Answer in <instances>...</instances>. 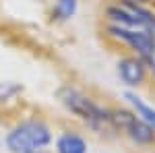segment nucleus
<instances>
[{
	"instance_id": "1",
	"label": "nucleus",
	"mask_w": 155,
	"mask_h": 153,
	"mask_svg": "<svg viewBox=\"0 0 155 153\" xmlns=\"http://www.w3.org/2000/svg\"><path fill=\"white\" fill-rule=\"evenodd\" d=\"M54 97L58 106L68 116L79 120L87 130L95 132L97 137H116L112 126V106L97 101L81 85L72 81L60 83L54 91Z\"/></svg>"
},
{
	"instance_id": "2",
	"label": "nucleus",
	"mask_w": 155,
	"mask_h": 153,
	"mask_svg": "<svg viewBox=\"0 0 155 153\" xmlns=\"http://www.w3.org/2000/svg\"><path fill=\"white\" fill-rule=\"evenodd\" d=\"M4 149L8 153H39L48 151L54 143V128L48 118L31 114L17 120L4 135Z\"/></svg>"
},
{
	"instance_id": "3",
	"label": "nucleus",
	"mask_w": 155,
	"mask_h": 153,
	"mask_svg": "<svg viewBox=\"0 0 155 153\" xmlns=\"http://www.w3.org/2000/svg\"><path fill=\"white\" fill-rule=\"evenodd\" d=\"M104 35L126 48L128 54L141 58L149 68V75L155 79V31L151 29H130V27H118V25L104 23Z\"/></svg>"
},
{
	"instance_id": "4",
	"label": "nucleus",
	"mask_w": 155,
	"mask_h": 153,
	"mask_svg": "<svg viewBox=\"0 0 155 153\" xmlns=\"http://www.w3.org/2000/svg\"><path fill=\"white\" fill-rule=\"evenodd\" d=\"M112 126L116 137H124L132 147L149 149V151L155 149V128L143 122L128 106H112Z\"/></svg>"
},
{
	"instance_id": "5",
	"label": "nucleus",
	"mask_w": 155,
	"mask_h": 153,
	"mask_svg": "<svg viewBox=\"0 0 155 153\" xmlns=\"http://www.w3.org/2000/svg\"><path fill=\"white\" fill-rule=\"evenodd\" d=\"M101 17H104V23L107 25L155 31L153 4H120L116 0H110L101 11Z\"/></svg>"
},
{
	"instance_id": "6",
	"label": "nucleus",
	"mask_w": 155,
	"mask_h": 153,
	"mask_svg": "<svg viewBox=\"0 0 155 153\" xmlns=\"http://www.w3.org/2000/svg\"><path fill=\"white\" fill-rule=\"evenodd\" d=\"M116 75H118L120 83L126 87V89H141L145 87L151 75H149V68L141 58L132 56V54H122L118 60H116Z\"/></svg>"
},
{
	"instance_id": "7",
	"label": "nucleus",
	"mask_w": 155,
	"mask_h": 153,
	"mask_svg": "<svg viewBox=\"0 0 155 153\" xmlns=\"http://www.w3.org/2000/svg\"><path fill=\"white\" fill-rule=\"evenodd\" d=\"M54 153H89V143L81 130L64 128L54 137Z\"/></svg>"
},
{
	"instance_id": "8",
	"label": "nucleus",
	"mask_w": 155,
	"mask_h": 153,
	"mask_svg": "<svg viewBox=\"0 0 155 153\" xmlns=\"http://www.w3.org/2000/svg\"><path fill=\"white\" fill-rule=\"evenodd\" d=\"M122 99L126 101V106L130 108L143 122H147L151 128H155V106L153 104H149L145 97H141V95L137 93V91H132V89H124L122 91Z\"/></svg>"
},
{
	"instance_id": "9",
	"label": "nucleus",
	"mask_w": 155,
	"mask_h": 153,
	"mask_svg": "<svg viewBox=\"0 0 155 153\" xmlns=\"http://www.w3.org/2000/svg\"><path fill=\"white\" fill-rule=\"evenodd\" d=\"M81 0H52L50 6V21L56 25L71 23L72 19L79 15Z\"/></svg>"
},
{
	"instance_id": "10",
	"label": "nucleus",
	"mask_w": 155,
	"mask_h": 153,
	"mask_svg": "<svg viewBox=\"0 0 155 153\" xmlns=\"http://www.w3.org/2000/svg\"><path fill=\"white\" fill-rule=\"evenodd\" d=\"M25 87L17 81H0V108H6L11 104H17L23 95Z\"/></svg>"
},
{
	"instance_id": "11",
	"label": "nucleus",
	"mask_w": 155,
	"mask_h": 153,
	"mask_svg": "<svg viewBox=\"0 0 155 153\" xmlns=\"http://www.w3.org/2000/svg\"><path fill=\"white\" fill-rule=\"evenodd\" d=\"M120 4H153L155 0H116Z\"/></svg>"
},
{
	"instance_id": "12",
	"label": "nucleus",
	"mask_w": 155,
	"mask_h": 153,
	"mask_svg": "<svg viewBox=\"0 0 155 153\" xmlns=\"http://www.w3.org/2000/svg\"><path fill=\"white\" fill-rule=\"evenodd\" d=\"M2 149H4V143H2V139H0V153H2Z\"/></svg>"
},
{
	"instance_id": "13",
	"label": "nucleus",
	"mask_w": 155,
	"mask_h": 153,
	"mask_svg": "<svg viewBox=\"0 0 155 153\" xmlns=\"http://www.w3.org/2000/svg\"><path fill=\"white\" fill-rule=\"evenodd\" d=\"M39 153H48V151H39Z\"/></svg>"
},
{
	"instance_id": "14",
	"label": "nucleus",
	"mask_w": 155,
	"mask_h": 153,
	"mask_svg": "<svg viewBox=\"0 0 155 153\" xmlns=\"http://www.w3.org/2000/svg\"><path fill=\"white\" fill-rule=\"evenodd\" d=\"M151 153H155V149H153V151H151Z\"/></svg>"
}]
</instances>
